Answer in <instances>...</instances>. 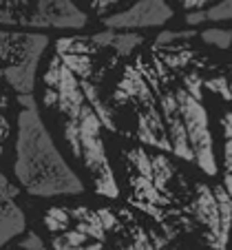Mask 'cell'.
<instances>
[{
	"label": "cell",
	"mask_w": 232,
	"mask_h": 250,
	"mask_svg": "<svg viewBox=\"0 0 232 250\" xmlns=\"http://www.w3.org/2000/svg\"><path fill=\"white\" fill-rule=\"evenodd\" d=\"M232 230V197L221 184L197 180L190 202V235L208 250H226Z\"/></svg>",
	"instance_id": "cell-8"
},
{
	"label": "cell",
	"mask_w": 232,
	"mask_h": 250,
	"mask_svg": "<svg viewBox=\"0 0 232 250\" xmlns=\"http://www.w3.org/2000/svg\"><path fill=\"white\" fill-rule=\"evenodd\" d=\"M151 84L168 137V155L194 164L208 177L219 170L210 115L204 102L208 60L188 42L155 44L135 60Z\"/></svg>",
	"instance_id": "cell-2"
},
{
	"label": "cell",
	"mask_w": 232,
	"mask_h": 250,
	"mask_svg": "<svg viewBox=\"0 0 232 250\" xmlns=\"http://www.w3.org/2000/svg\"><path fill=\"white\" fill-rule=\"evenodd\" d=\"M204 89L213 91L221 100L232 104V60L219 64L214 69H206L204 73Z\"/></svg>",
	"instance_id": "cell-11"
},
{
	"label": "cell",
	"mask_w": 232,
	"mask_h": 250,
	"mask_svg": "<svg viewBox=\"0 0 232 250\" xmlns=\"http://www.w3.org/2000/svg\"><path fill=\"white\" fill-rule=\"evenodd\" d=\"M89 24L76 0H0V29L73 33Z\"/></svg>",
	"instance_id": "cell-6"
},
{
	"label": "cell",
	"mask_w": 232,
	"mask_h": 250,
	"mask_svg": "<svg viewBox=\"0 0 232 250\" xmlns=\"http://www.w3.org/2000/svg\"><path fill=\"white\" fill-rule=\"evenodd\" d=\"M221 186L232 197V111L221 118Z\"/></svg>",
	"instance_id": "cell-12"
},
{
	"label": "cell",
	"mask_w": 232,
	"mask_h": 250,
	"mask_svg": "<svg viewBox=\"0 0 232 250\" xmlns=\"http://www.w3.org/2000/svg\"><path fill=\"white\" fill-rule=\"evenodd\" d=\"M51 38L49 33L0 29V62L2 78L16 95H33L38 84V69L44 60Z\"/></svg>",
	"instance_id": "cell-7"
},
{
	"label": "cell",
	"mask_w": 232,
	"mask_h": 250,
	"mask_svg": "<svg viewBox=\"0 0 232 250\" xmlns=\"http://www.w3.org/2000/svg\"><path fill=\"white\" fill-rule=\"evenodd\" d=\"M199 36H201V40H204L206 44H213V47L221 49V51L230 49V44H232V27L230 29L210 27V29H206V31H201Z\"/></svg>",
	"instance_id": "cell-14"
},
{
	"label": "cell",
	"mask_w": 232,
	"mask_h": 250,
	"mask_svg": "<svg viewBox=\"0 0 232 250\" xmlns=\"http://www.w3.org/2000/svg\"><path fill=\"white\" fill-rule=\"evenodd\" d=\"M20 188L0 170V248L27 232V217L18 202Z\"/></svg>",
	"instance_id": "cell-10"
},
{
	"label": "cell",
	"mask_w": 232,
	"mask_h": 250,
	"mask_svg": "<svg viewBox=\"0 0 232 250\" xmlns=\"http://www.w3.org/2000/svg\"><path fill=\"white\" fill-rule=\"evenodd\" d=\"M18 246L22 250H44L42 237H38L36 232H24V235L18 239Z\"/></svg>",
	"instance_id": "cell-15"
},
{
	"label": "cell",
	"mask_w": 232,
	"mask_h": 250,
	"mask_svg": "<svg viewBox=\"0 0 232 250\" xmlns=\"http://www.w3.org/2000/svg\"><path fill=\"white\" fill-rule=\"evenodd\" d=\"M213 0H181V7L186 11H197V9H206Z\"/></svg>",
	"instance_id": "cell-18"
},
{
	"label": "cell",
	"mask_w": 232,
	"mask_h": 250,
	"mask_svg": "<svg viewBox=\"0 0 232 250\" xmlns=\"http://www.w3.org/2000/svg\"><path fill=\"white\" fill-rule=\"evenodd\" d=\"M109 106L113 111L117 133L139 142L142 146L168 153V137L155 93L135 62L122 69L117 84L109 93Z\"/></svg>",
	"instance_id": "cell-5"
},
{
	"label": "cell",
	"mask_w": 232,
	"mask_h": 250,
	"mask_svg": "<svg viewBox=\"0 0 232 250\" xmlns=\"http://www.w3.org/2000/svg\"><path fill=\"white\" fill-rule=\"evenodd\" d=\"M201 22H232V0H219L206 9L186 11V24L197 27Z\"/></svg>",
	"instance_id": "cell-13"
},
{
	"label": "cell",
	"mask_w": 232,
	"mask_h": 250,
	"mask_svg": "<svg viewBox=\"0 0 232 250\" xmlns=\"http://www.w3.org/2000/svg\"><path fill=\"white\" fill-rule=\"evenodd\" d=\"M47 51L38 73L42 118L51 120L66 155L89 177L91 188L104 197H117V175L106 151V131H117L104 78L122 58L95 33L60 36Z\"/></svg>",
	"instance_id": "cell-1"
},
{
	"label": "cell",
	"mask_w": 232,
	"mask_h": 250,
	"mask_svg": "<svg viewBox=\"0 0 232 250\" xmlns=\"http://www.w3.org/2000/svg\"><path fill=\"white\" fill-rule=\"evenodd\" d=\"M179 2H181V0H179Z\"/></svg>",
	"instance_id": "cell-20"
},
{
	"label": "cell",
	"mask_w": 232,
	"mask_h": 250,
	"mask_svg": "<svg viewBox=\"0 0 232 250\" xmlns=\"http://www.w3.org/2000/svg\"><path fill=\"white\" fill-rule=\"evenodd\" d=\"M175 16L168 0H135L131 7L104 16L102 22L115 31H144V29L164 27Z\"/></svg>",
	"instance_id": "cell-9"
},
{
	"label": "cell",
	"mask_w": 232,
	"mask_h": 250,
	"mask_svg": "<svg viewBox=\"0 0 232 250\" xmlns=\"http://www.w3.org/2000/svg\"><path fill=\"white\" fill-rule=\"evenodd\" d=\"M7 133H9V124H7V115H5V100L0 98V148H2Z\"/></svg>",
	"instance_id": "cell-17"
},
{
	"label": "cell",
	"mask_w": 232,
	"mask_h": 250,
	"mask_svg": "<svg viewBox=\"0 0 232 250\" xmlns=\"http://www.w3.org/2000/svg\"><path fill=\"white\" fill-rule=\"evenodd\" d=\"M128 202L146 212L164 232H190V202L194 182H188L168 153L128 146L122 151Z\"/></svg>",
	"instance_id": "cell-4"
},
{
	"label": "cell",
	"mask_w": 232,
	"mask_h": 250,
	"mask_svg": "<svg viewBox=\"0 0 232 250\" xmlns=\"http://www.w3.org/2000/svg\"><path fill=\"white\" fill-rule=\"evenodd\" d=\"M119 2H124V0H97V2H95L93 14H97V16H109L111 11H113L115 7L119 5Z\"/></svg>",
	"instance_id": "cell-16"
},
{
	"label": "cell",
	"mask_w": 232,
	"mask_h": 250,
	"mask_svg": "<svg viewBox=\"0 0 232 250\" xmlns=\"http://www.w3.org/2000/svg\"><path fill=\"white\" fill-rule=\"evenodd\" d=\"M11 168L16 186L31 197H73L86 190L82 175L62 153L33 95L18 98Z\"/></svg>",
	"instance_id": "cell-3"
},
{
	"label": "cell",
	"mask_w": 232,
	"mask_h": 250,
	"mask_svg": "<svg viewBox=\"0 0 232 250\" xmlns=\"http://www.w3.org/2000/svg\"><path fill=\"white\" fill-rule=\"evenodd\" d=\"M95 2H97V0H86V5H89V9H91V11L95 9Z\"/></svg>",
	"instance_id": "cell-19"
}]
</instances>
